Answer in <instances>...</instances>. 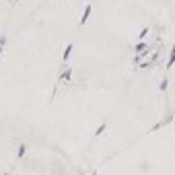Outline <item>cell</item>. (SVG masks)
I'll return each mask as SVG.
<instances>
[{"label":"cell","instance_id":"52a82bcc","mask_svg":"<svg viewBox=\"0 0 175 175\" xmlns=\"http://www.w3.org/2000/svg\"><path fill=\"white\" fill-rule=\"evenodd\" d=\"M146 35H148V27H144L142 31H140V35H138V37H140V39H144V37H146Z\"/></svg>","mask_w":175,"mask_h":175},{"label":"cell","instance_id":"3957f363","mask_svg":"<svg viewBox=\"0 0 175 175\" xmlns=\"http://www.w3.org/2000/svg\"><path fill=\"white\" fill-rule=\"evenodd\" d=\"M72 48H74L72 43H68V46H66V50H64V62H66V60L70 58V54H72Z\"/></svg>","mask_w":175,"mask_h":175},{"label":"cell","instance_id":"6da1fadb","mask_svg":"<svg viewBox=\"0 0 175 175\" xmlns=\"http://www.w3.org/2000/svg\"><path fill=\"white\" fill-rule=\"evenodd\" d=\"M171 122H173V116H167V118H165L163 122H159V124H157L153 130H151V132H157V130H159V128H163V126H167V124H171Z\"/></svg>","mask_w":175,"mask_h":175},{"label":"cell","instance_id":"9c48e42d","mask_svg":"<svg viewBox=\"0 0 175 175\" xmlns=\"http://www.w3.org/2000/svg\"><path fill=\"white\" fill-rule=\"evenodd\" d=\"M0 46H2V48L6 46V35H0Z\"/></svg>","mask_w":175,"mask_h":175},{"label":"cell","instance_id":"5b68a950","mask_svg":"<svg viewBox=\"0 0 175 175\" xmlns=\"http://www.w3.org/2000/svg\"><path fill=\"white\" fill-rule=\"evenodd\" d=\"M105 128H107V124H101V126H99L97 130H95V136H101V134L105 132Z\"/></svg>","mask_w":175,"mask_h":175},{"label":"cell","instance_id":"ba28073f","mask_svg":"<svg viewBox=\"0 0 175 175\" xmlns=\"http://www.w3.org/2000/svg\"><path fill=\"white\" fill-rule=\"evenodd\" d=\"M142 50H146V43H138V46L134 48V52H142Z\"/></svg>","mask_w":175,"mask_h":175},{"label":"cell","instance_id":"7a4b0ae2","mask_svg":"<svg viewBox=\"0 0 175 175\" xmlns=\"http://www.w3.org/2000/svg\"><path fill=\"white\" fill-rule=\"evenodd\" d=\"M89 15H91V4H87V8H85V13H83V17H81V25H85L87 23V19H89Z\"/></svg>","mask_w":175,"mask_h":175},{"label":"cell","instance_id":"8992f818","mask_svg":"<svg viewBox=\"0 0 175 175\" xmlns=\"http://www.w3.org/2000/svg\"><path fill=\"white\" fill-rule=\"evenodd\" d=\"M167 87H169V81H167V78H165V81L161 83V87H159V89H161V91H167Z\"/></svg>","mask_w":175,"mask_h":175},{"label":"cell","instance_id":"30bf717a","mask_svg":"<svg viewBox=\"0 0 175 175\" xmlns=\"http://www.w3.org/2000/svg\"><path fill=\"white\" fill-rule=\"evenodd\" d=\"M2 50H4V48H2V46H0V54H2Z\"/></svg>","mask_w":175,"mask_h":175},{"label":"cell","instance_id":"277c9868","mask_svg":"<svg viewBox=\"0 0 175 175\" xmlns=\"http://www.w3.org/2000/svg\"><path fill=\"white\" fill-rule=\"evenodd\" d=\"M25 151H27V144H21V146H19V151H17V157L21 159V157L25 155Z\"/></svg>","mask_w":175,"mask_h":175}]
</instances>
